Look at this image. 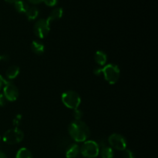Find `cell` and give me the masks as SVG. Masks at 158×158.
Instances as JSON below:
<instances>
[{
    "label": "cell",
    "instance_id": "6da1fadb",
    "mask_svg": "<svg viewBox=\"0 0 158 158\" xmlns=\"http://www.w3.org/2000/svg\"><path fill=\"white\" fill-rule=\"evenodd\" d=\"M68 132L71 138L78 143L85 142L90 135L89 127L82 120L72 122L68 127Z\"/></svg>",
    "mask_w": 158,
    "mask_h": 158
},
{
    "label": "cell",
    "instance_id": "7a4b0ae2",
    "mask_svg": "<svg viewBox=\"0 0 158 158\" xmlns=\"http://www.w3.org/2000/svg\"><path fill=\"white\" fill-rule=\"evenodd\" d=\"M101 74H103L106 81L110 84H115L120 78V68L115 64H107L101 68Z\"/></svg>",
    "mask_w": 158,
    "mask_h": 158
},
{
    "label": "cell",
    "instance_id": "3957f363",
    "mask_svg": "<svg viewBox=\"0 0 158 158\" xmlns=\"http://www.w3.org/2000/svg\"><path fill=\"white\" fill-rule=\"evenodd\" d=\"M62 102L67 108L71 110L78 109L81 103L80 96L73 90L66 91L62 94Z\"/></svg>",
    "mask_w": 158,
    "mask_h": 158
},
{
    "label": "cell",
    "instance_id": "277c9868",
    "mask_svg": "<svg viewBox=\"0 0 158 158\" xmlns=\"http://www.w3.org/2000/svg\"><path fill=\"white\" fill-rule=\"evenodd\" d=\"M99 152V144L94 140H86L80 148V154L84 158H97Z\"/></svg>",
    "mask_w": 158,
    "mask_h": 158
},
{
    "label": "cell",
    "instance_id": "5b68a950",
    "mask_svg": "<svg viewBox=\"0 0 158 158\" xmlns=\"http://www.w3.org/2000/svg\"><path fill=\"white\" fill-rule=\"evenodd\" d=\"M24 138V134L21 130L18 128L8 130L3 135V141L10 145L20 143Z\"/></svg>",
    "mask_w": 158,
    "mask_h": 158
},
{
    "label": "cell",
    "instance_id": "8992f818",
    "mask_svg": "<svg viewBox=\"0 0 158 158\" xmlns=\"http://www.w3.org/2000/svg\"><path fill=\"white\" fill-rule=\"evenodd\" d=\"M50 30V23L46 19H40L34 26L35 35L40 39H43L47 36Z\"/></svg>",
    "mask_w": 158,
    "mask_h": 158
},
{
    "label": "cell",
    "instance_id": "52a82bcc",
    "mask_svg": "<svg viewBox=\"0 0 158 158\" xmlns=\"http://www.w3.org/2000/svg\"><path fill=\"white\" fill-rule=\"evenodd\" d=\"M19 94V93L17 86L12 82L6 80V83L3 86V95L6 100L11 102L15 101L18 99Z\"/></svg>",
    "mask_w": 158,
    "mask_h": 158
},
{
    "label": "cell",
    "instance_id": "ba28073f",
    "mask_svg": "<svg viewBox=\"0 0 158 158\" xmlns=\"http://www.w3.org/2000/svg\"><path fill=\"white\" fill-rule=\"evenodd\" d=\"M110 147L117 151H124L127 148V140L121 134H113L108 138Z\"/></svg>",
    "mask_w": 158,
    "mask_h": 158
},
{
    "label": "cell",
    "instance_id": "9c48e42d",
    "mask_svg": "<svg viewBox=\"0 0 158 158\" xmlns=\"http://www.w3.org/2000/svg\"><path fill=\"white\" fill-rule=\"evenodd\" d=\"M99 148H100L99 155H100L101 158H114V150L112 148L108 146L105 142L101 143V144H99Z\"/></svg>",
    "mask_w": 158,
    "mask_h": 158
},
{
    "label": "cell",
    "instance_id": "30bf717a",
    "mask_svg": "<svg viewBox=\"0 0 158 158\" xmlns=\"http://www.w3.org/2000/svg\"><path fill=\"white\" fill-rule=\"evenodd\" d=\"M80 154V148L77 143L69 144L66 148V158H77Z\"/></svg>",
    "mask_w": 158,
    "mask_h": 158
},
{
    "label": "cell",
    "instance_id": "8fae6325",
    "mask_svg": "<svg viewBox=\"0 0 158 158\" xmlns=\"http://www.w3.org/2000/svg\"><path fill=\"white\" fill-rule=\"evenodd\" d=\"M63 10L62 8L60 7H57L55 8L54 9H52V12H50V14L49 15L48 18L46 19L48 22L49 23H51L52 22L56 21L57 19H60L62 16H63Z\"/></svg>",
    "mask_w": 158,
    "mask_h": 158
},
{
    "label": "cell",
    "instance_id": "7c38bea8",
    "mask_svg": "<svg viewBox=\"0 0 158 158\" xmlns=\"http://www.w3.org/2000/svg\"><path fill=\"white\" fill-rule=\"evenodd\" d=\"M20 73V69L17 66H12L7 69L6 72V76L8 80H14L18 77V75Z\"/></svg>",
    "mask_w": 158,
    "mask_h": 158
},
{
    "label": "cell",
    "instance_id": "4fadbf2b",
    "mask_svg": "<svg viewBox=\"0 0 158 158\" xmlns=\"http://www.w3.org/2000/svg\"><path fill=\"white\" fill-rule=\"evenodd\" d=\"M94 60L99 66H104L107 60V56L103 51H97L94 56Z\"/></svg>",
    "mask_w": 158,
    "mask_h": 158
},
{
    "label": "cell",
    "instance_id": "5bb4252c",
    "mask_svg": "<svg viewBox=\"0 0 158 158\" xmlns=\"http://www.w3.org/2000/svg\"><path fill=\"white\" fill-rule=\"evenodd\" d=\"M31 49L34 53L37 54V55H42L44 52L45 46L40 41L35 40V41H32V44H31Z\"/></svg>",
    "mask_w": 158,
    "mask_h": 158
},
{
    "label": "cell",
    "instance_id": "9a60e30c",
    "mask_svg": "<svg viewBox=\"0 0 158 158\" xmlns=\"http://www.w3.org/2000/svg\"><path fill=\"white\" fill-rule=\"evenodd\" d=\"M39 12H39L38 8L32 6V7H29V9L26 12V15L29 20H35L38 17Z\"/></svg>",
    "mask_w": 158,
    "mask_h": 158
},
{
    "label": "cell",
    "instance_id": "2e32d148",
    "mask_svg": "<svg viewBox=\"0 0 158 158\" xmlns=\"http://www.w3.org/2000/svg\"><path fill=\"white\" fill-rule=\"evenodd\" d=\"M14 5H15V8L19 12H24L26 13V12L27 11V9H29V5L26 2L23 0H18L15 2H14Z\"/></svg>",
    "mask_w": 158,
    "mask_h": 158
},
{
    "label": "cell",
    "instance_id": "e0dca14e",
    "mask_svg": "<svg viewBox=\"0 0 158 158\" xmlns=\"http://www.w3.org/2000/svg\"><path fill=\"white\" fill-rule=\"evenodd\" d=\"M15 158H32V155L29 150L26 148H23L19 150Z\"/></svg>",
    "mask_w": 158,
    "mask_h": 158
},
{
    "label": "cell",
    "instance_id": "ac0fdd59",
    "mask_svg": "<svg viewBox=\"0 0 158 158\" xmlns=\"http://www.w3.org/2000/svg\"><path fill=\"white\" fill-rule=\"evenodd\" d=\"M83 116V113L81 110L80 109L74 110L73 117L74 118H75V120H81Z\"/></svg>",
    "mask_w": 158,
    "mask_h": 158
},
{
    "label": "cell",
    "instance_id": "d6986e66",
    "mask_svg": "<svg viewBox=\"0 0 158 158\" xmlns=\"http://www.w3.org/2000/svg\"><path fill=\"white\" fill-rule=\"evenodd\" d=\"M123 157L124 158H135L134 154L131 151V150L125 149L123 152Z\"/></svg>",
    "mask_w": 158,
    "mask_h": 158
},
{
    "label": "cell",
    "instance_id": "ffe728a7",
    "mask_svg": "<svg viewBox=\"0 0 158 158\" xmlns=\"http://www.w3.org/2000/svg\"><path fill=\"white\" fill-rule=\"evenodd\" d=\"M43 2L48 6H55L58 3V0H43Z\"/></svg>",
    "mask_w": 158,
    "mask_h": 158
},
{
    "label": "cell",
    "instance_id": "44dd1931",
    "mask_svg": "<svg viewBox=\"0 0 158 158\" xmlns=\"http://www.w3.org/2000/svg\"><path fill=\"white\" fill-rule=\"evenodd\" d=\"M6 100L5 98L4 95H3V94L0 93V106H4L6 105Z\"/></svg>",
    "mask_w": 158,
    "mask_h": 158
},
{
    "label": "cell",
    "instance_id": "7402d4cb",
    "mask_svg": "<svg viewBox=\"0 0 158 158\" xmlns=\"http://www.w3.org/2000/svg\"><path fill=\"white\" fill-rule=\"evenodd\" d=\"M22 120V117H20V116H15V120H14V124L15 125H18L19 123H20V121H21Z\"/></svg>",
    "mask_w": 158,
    "mask_h": 158
},
{
    "label": "cell",
    "instance_id": "603a6c76",
    "mask_svg": "<svg viewBox=\"0 0 158 158\" xmlns=\"http://www.w3.org/2000/svg\"><path fill=\"white\" fill-rule=\"evenodd\" d=\"M6 80H5V79L3 78L1 75H0V89H1V88L4 86L5 83H6Z\"/></svg>",
    "mask_w": 158,
    "mask_h": 158
},
{
    "label": "cell",
    "instance_id": "cb8c5ba5",
    "mask_svg": "<svg viewBox=\"0 0 158 158\" xmlns=\"http://www.w3.org/2000/svg\"><path fill=\"white\" fill-rule=\"evenodd\" d=\"M29 2H30L31 3H32V4H39V3H40L41 2H43V0H29Z\"/></svg>",
    "mask_w": 158,
    "mask_h": 158
},
{
    "label": "cell",
    "instance_id": "d4e9b609",
    "mask_svg": "<svg viewBox=\"0 0 158 158\" xmlns=\"http://www.w3.org/2000/svg\"><path fill=\"white\" fill-rule=\"evenodd\" d=\"M0 158H8V157L4 152H2V151H0Z\"/></svg>",
    "mask_w": 158,
    "mask_h": 158
},
{
    "label": "cell",
    "instance_id": "484cf974",
    "mask_svg": "<svg viewBox=\"0 0 158 158\" xmlns=\"http://www.w3.org/2000/svg\"><path fill=\"white\" fill-rule=\"evenodd\" d=\"M6 2H12V3H14L16 1H18V0H6Z\"/></svg>",
    "mask_w": 158,
    "mask_h": 158
},
{
    "label": "cell",
    "instance_id": "4316f807",
    "mask_svg": "<svg viewBox=\"0 0 158 158\" xmlns=\"http://www.w3.org/2000/svg\"><path fill=\"white\" fill-rule=\"evenodd\" d=\"M1 60H2V56H0V62H1Z\"/></svg>",
    "mask_w": 158,
    "mask_h": 158
},
{
    "label": "cell",
    "instance_id": "83f0119b",
    "mask_svg": "<svg viewBox=\"0 0 158 158\" xmlns=\"http://www.w3.org/2000/svg\"><path fill=\"white\" fill-rule=\"evenodd\" d=\"M0 140H1V138H0Z\"/></svg>",
    "mask_w": 158,
    "mask_h": 158
}]
</instances>
